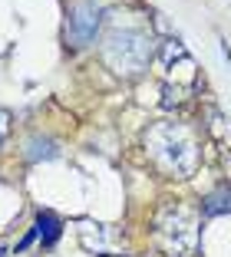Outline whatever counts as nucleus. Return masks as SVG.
Instances as JSON below:
<instances>
[{"instance_id": "obj_5", "label": "nucleus", "mask_w": 231, "mask_h": 257, "mask_svg": "<svg viewBox=\"0 0 231 257\" xmlns=\"http://www.w3.org/2000/svg\"><path fill=\"white\" fill-rule=\"evenodd\" d=\"M33 231H37V237L46 244V247H53V244L60 241V221L53 218V214H37V224H33Z\"/></svg>"}, {"instance_id": "obj_9", "label": "nucleus", "mask_w": 231, "mask_h": 257, "mask_svg": "<svg viewBox=\"0 0 231 257\" xmlns=\"http://www.w3.org/2000/svg\"><path fill=\"white\" fill-rule=\"evenodd\" d=\"M0 257H4V247H0Z\"/></svg>"}, {"instance_id": "obj_3", "label": "nucleus", "mask_w": 231, "mask_h": 257, "mask_svg": "<svg viewBox=\"0 0 231 257\" xmlns=\"http://www.w3.org/2000/svg\"><path fill=\"white\" fill-rule=\"evenodd\" d=\"M103 60L112 73L139 76L152 60V37L142 30H112L103 43Z\"/></svg>"}, {"instance_id": "obj_4", "label": "nucleus", "mask_w": 231, "mask_h": 257, "mask_svg": "<svg viewBox=\"0 0 231 257\" xmlns=\"http://www.w3.org/2000/svg\"><path fill=\"white\" fill-rule=\"evenodd\" d=\"M103 23V7L96 0H76L69 7V20H66V37L73 46H90L99 33Z\"/></svg>"}, {"instance_id": "obj_8", "label": "nucleus", "mask_w": 231, "mask_h": 257, "mask_svg": "<svg viewBox=\"0 0 231 257\" xmlns=\"http://www.w3.org/2000/svg\"><path fill=\"white\" fill-rule=\"evenodd\" d=\"M7 136V112H0V139Z\"/></svg>"}, {"instance_id": "obj_7", "label": "nucleus", "mask_w": 231, "mask_h": 257, "mask_svg": "<svg viewBox=\"0 0 231 257\" xmlns=\"http://www.w3.org/2000/svg\"><path fill=\"white\" fill-rule=\"evenodd\" d=\"M53 155H56V142H53V139H30V152H27L30 162L53 159Z\"/></svg>"}, {"instance_id": "obj_2", "label": "nucleus", "mask_w": 231, "mask_h": 257, "mask_svg": "<svg viewBox=\"0 0 231 257\" xmlns=\"http://www.w3.org/2000/svg\"><path fill=\"white\" fill-rule=\"evenodd\" d=\"M156 241L169 257H188L198 244V214L188 204H165L156 214Z\"/></svg>"}, {"instance_id": "obj_1", "label": "nucleus", "mask_w": 231, "mask_h": 257, "mask_svg": "<svg viewBox=\"0 0 231 257\" xmlns=\"http://www.w3.org/2000/svg\"><path fill=\"white\" fill-rule=\"evenodd\" d=\"M145 152H149V159L162 172L175 175V178L192 175L195 165H198V142L179 122H159V125H152L149 136H145Z\"/></svg>"}, {"instance_id": "obj_6", "label": "nucleus", "mask_w": 231, "mask_h": 257, "mask_svg": "<svg viewBox=\"0 0 231 257\" xmlns=\"http://www.w3.org/2000/svg\"><path fill=\"white\" fill-rule=\"evenodd\" d=\"M205 214H224V211H231V188L228 185H221V188H215L208 198H205Z\"/></svg>"}]
</instances>
